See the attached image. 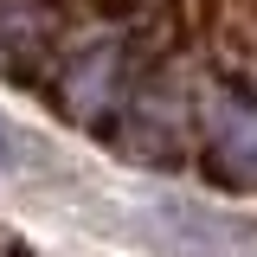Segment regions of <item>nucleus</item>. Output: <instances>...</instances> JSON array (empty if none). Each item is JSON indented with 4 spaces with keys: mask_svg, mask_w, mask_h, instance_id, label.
<instances>
[{
    "mask_svg": "<svg viewBox=\"0 0 257 257\" xmlns=\"http://www.w3.org/2000/svg\"><path fill=\"white\" fill-rule=\"evenodd\" d=\"M206 128H212L219 174L238 180V187H257V103H244V96H212L206 103Z\"/></svg>",
    "mask_w": 257,
    "mask_h": 257,
    "instance_id": "nucleus-1",
    "label": "nucleus"
},
{
    "mask_svg": "<svg viewBox=\"0 0 257 257\" xmlns=\"http://www.w3.org/2000/svg\"><path fill=\"white\" fill-rule=\"evenodd\" d=\"M0 161H7V142H0Z\"/></svg>",
    "mask_w": 257,
    "mask_h": 257,
    "instance_id": "nucleus-2",
    "label": "nucleus"
}]
</instances>
